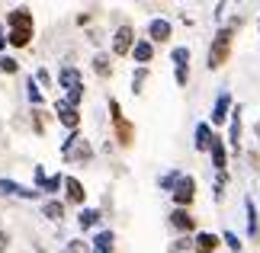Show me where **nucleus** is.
<instances>
[{"mask_svg": "<svg viewBox=\"0 0 260 253\" xmlns=\"http://www.w3.org/2000/svg\"><path fill=\"white\" fill-rule=\"evenodd\" d=\"M42 215L48 221H61L64 218V202H58V199H48L45 205H42Z\"/></svg>", "mask_w": 260, "mask_h": 253, "instance_id": "nucleus-20", "label": "nucleus"}, {"mask_svg": "<svg viewBox=\"0 0 260 253\" xmlns=\"http://www.w3.org/2000/svg\"><path fill=\"white\" fill-rule=\"evenodd\" d=\"M16 70H19V61H16V58L0 55V74H16Z\"/></svg>", "mask_w": 260, "mask_h": 253, "instance_id": "nucleus-24", "label": "nucleus"}, {"mask_svg": "<svg viewBox=\"0 0 260 253\" xmlns=\"http://www.w3.org/2000/svg\"><path fill=\"white\" fill-rule=\"evenodd\" d=\"M10 247V234H4V231H0V250H7Z\"/></svg>", "mask_w": 260, "mask_h": 253, "instance_id": "nucleus-36", "label": "nucleus"}, {"mask_svg": "<svg viewBox=\"0 0 260 253\" xmlns=\"http://www.w3.org/2000/svg\"><path fill=\"white\" fill-rule=\"evenodd\" d=\"M186 80H189V67H177V84L186 87Z\"/></svg>", "mask_w": 260, "mask_h": 253, "instance_id": "nucleus-34", "label": "nucleus"}, {"mask_svg": "<svg viewBox=\"0 0 260 253\" xmlns=\"http://www.w3.org/2000/svg\"><path fill=\"white\" fill-rule=\"evenodd\" d=\"M257 135H260V125H257Z\"/></svg>", "mask_w": 260, "mask_h": 253, "instance_id": "nucleus-38", "label": "nucleus"}, {"mask_svg": "<svg viewBox=\"0 0 260 253\" xmlns=\"http://www.w3.org/2000/svg\"><path fill=\"white\" fill-rule=\"evenodd\" d=\"M116 138H119V144H132L135 141V128H132V122H125V116L122 119H116Z\"/></svg>", "mask_w": 260, "mask_h": 253, "instance_id": "nucleus-17", "label": "nucleus"}, {"mask_svg": "<svg viewBox=\"0 0 260 253\" xmlns=\"http://www.w3.org/2000/svg\"><path fill=\"white\" fill-rule=\"evenodd\" d=\"M93 70H96L100 77H109V74H113V67H109V58H106V55H96V58H93Z\"/></svg>", "mask_w": 260, "mask_h": 253, "instance_id": "nucleus-23", "label": "nucleus"}, {"mask_svg": "<svg viewBox=\"0 0 260 253\" xmlns=\"http://www.w3.org/2000/svg\"><path fill=\"white\" fill-rule=\"evenodd\" d=\"M58 84H61L64 90H74V87H81V70L71 67V64H64L61 70H58Z\"/></svg>", "mask_w": 260, "mask_h": 253, "instance_id": "nucleus-14", "label": "nucleus"}, {"mask_svg": "<svg viewBox=\"0 0 260 253\" xmlns=\"http://www.w3.org/2000/svg\"><path fill=\"white\" fill-rule=\"evenodd\" d=\"M247 231H251V234H257V208H254L251 199H247Z\"/></svg>", "mask_w": 260, "mask_h": 253, "instance_id": "nucleus-29", "label": "nucleus"}, {"mask_svg": "<svg viewBox=\"0 0 260 253\" xmlns=\"http://www.w3.org/2000/svg\"><path fill=\"white\" fill-rule=\"evenodd\" d=\"M145 77H148V67H138V70H135V77H132V93H142Z\"/></svg>", "mask_w": 260, "mask_h": 253, "instance_id": "nucleus-27", "label": "nucleus"}, {"mask_svg": "<svg viewBox=\"0 0 260 253\" xmlns=\"http://www.w3.org/2000/svg\"><path fill=\"white\" fill-rule=\"evenodd\" d=\"M36 84H42V87H52V77H48V70H36Z\"/></svg>", "mask_w": 260, "mask_h": 253, "instance_id": "nucleus-33", "label": "nucleus"}, {"mask_svg": "<svg viewBox=\"0 0 260 253\" xmlns=\"http://www.w3.org/2000/svg\"><path fill=\"white\" fill-rule=\"evenodd\" d=\"M222 244L215 234H209V231H203V234H196V240H193V250L196 253H215V247Z\"/></svg>", "mask_w": 260, "mask_h": 253, "instance_id": "nucleus-15", "label": "nucleus"}, {"mask_svg": "<svg viewBox=\"0 0 260 253\" xmlns=\"http://www.w3.org/2000/svg\"><path fill=\"white\" fill-rule=\"evenodd\" d=\"M232 116V93H218L215 99V106H212V125H225V119Z\"/></svg>", "mask_w": 260, "mask_h": 253, "instance_id": "nucleus-8", "label": "nucleus"}, {"mask_svg": "<svg viewBox=\"0 0 260 253\" xmlns=\"http://www.w3.org/2000/svg\"><path fill=\"white\" fill-rule=\"evenodd\" d=\"M148 35H151V42H167L174 35V26L167 19H151L148 23Z\"/></svg>", "mask_w": 260, "mask_h": 253, "instance_id": "nucleus-11", "label": "nucleus"}, {"mask_svg": "<svg viewBox=\"0 0 260 253\" xmlns=\"http://www.w3.org/2000/svg\"><path fill=\"white\" fill-rule=\"evenodd\" d=\"M171 58H174V64H177V67H186V64H189V48H174V55H171Z\"/></svg>", "mask_w": 260, "mask_h": 253, "instance_id": "nucleus-28", "label": "nucleus"}, {"mask_svg": "<svg viewBox=\"0 0 260 253\" xmlns=\"http://www.w3.org/2000/svg\"><path fill=\"white\" fill-rule=\"evenodd\" d=\"M232 125H228V144L241 148V106H232Z\"/></svg>", "mask_w": 260, "mask_h": 253, "instance_id": "nucleus-12", "label": "nucleus"}, {"mask_svg": "<svg viewBox=\"0 0 260 253\" xmlns=\"http://www.w3.org/2000/svg\"><path fill=\"white\" fill-rule=\"evenodd\" d=\"M77 225H81V231H90L100 225V211L96 208H81V215H77Z\"/></svg>", "mask_w": 260, "mask_h": 253, "instance_id": "nucleus-21", "label": "nucleus"}, {"mask_svg": "<svg viewBox=\"0 0 260 253\" xmlns=\"http://www.w3.org/2000/svg\"><path fill=\"white\" fill-rule=\"evenodd\" d=\"M55 116H58V122H61L64 128H71V131H77V125H81V113H77L74 106H68L64 99L55 103Z\"/></svg>", "mask_w": 260, "mask_h": 253, "instance_id": "nucleus-7", "label": "nucleus"}, {"mask_svg": "<svg viewBox=\"0 0 260 253\" xmlns=\"http://www.w3.org/2000/svg\"><path fill=\"white\" fill-rule=\"evenodd\" d=\"M0 199H39V192L19 186L16 179H0Z\"/></svg>", "mask_w": 260, "mask_h": 253, "instance_id": "nucleus-6", "label": "nucleus"}, {"mask_svg": "<svg viewBox=\"0 0 260 253\" xmlns=\"http://www.w3.org/2000/svg\"><path fill=\"white\" fill-rule=\"evenodd\" d=\"M32 128H36V131H42V128H45V125H42V113H39V109L32 113Z\"/></svg>", "mask_w": 260, "mask_h": 253, "instance_id": "nucleus-35", "label": "nucleus"}, {"mask_svg": "<svg viewBox=\"0 0 260 253\" xmlns=\"http://www.w3.org/2000/svg\"><path fill=\"white\" fill-rule=\"evenodd\" d=\"M218 240H225V247L232 250V253H241V247H244L241 240H238V234H232V231H225V234L218 237Z\"/></svg>", "mask_w": 260, "mask_h": 253, "instance_id": "nucleus-25", "label": "nucleus"}, {"mask_svg": "<svg viewBox=\"0 0 260 253\" xmlns=\"http://www.w3.org/2000/svg\"><path fill=\"white\" fill-rule=\"evenodd\" d=\"M235 26H225V29H218V35L212 39V48H209V67L218 70L225 61H228V55H232V35H235Z\"/></svg>", "mask_w": 260, "mask_h": 253, "instance_id": "nucleus-2", "label": "nucleus"}, {"mask_svg": "<svg viewBox=\"0 0 260 253\" xmlns=\"http://www.w3.org/2000/svg\"><path fill=\"white\" fill-rule=\"evenodd\" d=\"M257 26H260V23H257Z\"/></svg>", "mask_w": 260, "mask_h": 253, "instance_id": "nucleus-39", "label": "nucleus"}, {"mask_svg": "<svg viewBox=\"0 0 260 253\" xmlns=\"http://www.w3.org/2000/svg\"><path fill=\"white\" fill-rule=\"evenodd\" d=\"M132 58L145 67V64L154 58V45H151V42H135V45H132Z\"/></svg>", "mask_w": 260, "mask_h": 253, "instance_id": "nucleus-18", "label": "nucleus"}, {"mask_svg": "<svg viewBox=\"0 0 260 253\" xmlns=\"http://www.w3.org/2000/svg\"><path fill=\"white\" fill-rule=\"evenodd\" d=\"M209 144H212V125L199 122L196 125V151H209Z\"/></svg>", "mask_w": 260, "mask_h": 253, "instance_id": "nucleus-19", "label": "nucleus"}, {"mask_svg": "<svg viewBox=\"0 0 260 253\" xmlns=\"http://www.w3.org/2000/svg\"><path fill=\"white\" fill-rule=\"evenodd\" d=\"M26 96H29V103H32V106H42V103H45V96H42V90H39V84H36V80H32V77H29V80H26Z\"/></svg>", "mask_w": 260, "mask_h": 253, "instance_id": "nucleus-22", "label": "nucleus"}, {"mask_svg": "<svg viewBox=\"0 0 260 253\" xmlns=\"http://www.w3.org/2000/svg\"><path fill=\"white\" fill-rule=\"evenodd\" d=\"M132 45H135V29L132 26H119L116 29V35H113V55H128L132 52Z\"/></svg>", "mask_w": 260, "mask_h": 253, "instance_id": "nucleus-5", "label": "nucleus"}, {"mask_svg": "<svg viewBox=\"0 0 260 253\" xmlns=\"http://www.w3.org/2000/svg\"><path fill=\"white\" fill-rule=\"evenodd\" d=\"M209 154H212V167L218 170V173H225V167H228V154H225V138L212 135V144H209Z\"/></svg>", "mask_w": 260, "mask_h": 253, "instance_id": "nucleus-9", "label": "nucleus"}, {"mask_svg": "<svg viewBox=\"0 0 260 253\" xmlns=\"http://www.w3.org/2000/svg\"><path fill=\"white\" fill-rule=\"evenodd\" d=\"M113 247H116V234H113V231H100V234L93 237L90 253H113Z\"/></svg>", "mask_w": 260, "mask_h": 253, "instance_id": "nucleus-13", "label": "nucleus"}, {"mask_svg": "<svg viewBox=\"0 0 260 253\" xmlns=\"http://www.w3.org/2000/svg\"><path fill=\"white\" fill-rule=\"evenodd\" d=\"M180 176H183V173H180V170H174V173H167V176H161V189H174Z\"/></svg>", "mask_w": 260, "mask_h": 253, "instance_id": "nucleus-31", "label": "nucleus"}, {"mask_svg": "<svg viewBox=\"0 0 260 253\" xmlns=\"http://www.w3.org/2000/svg\"><path fill=\"white\" fill-rule=\"evenodd\" d=\"M61 183H64V176H45V183L39 186V192H58Z\"/></svg>", "mask_w": 260, "mask_h": 253, "instance_id": "nucleus-26", "label": "nucleus"}, {"mask_svg": "<svg viewBox=\"0 0 260 253\" xmlns=\"http://www.w3.org/2000/svg\"><path fill=\"white\" fill-rule=\"evenodd\" d=\"M7 29H10L7 42L13 45V48H26L29 42H32L36 19H32V13H29L26 7H16V10H10V13H7Z\"/></svg>", "mask_w": 260, "mask_h": 253, "instance_id": "nucleus-1", "label": "nucleus"}, {"mask_svg": "<svg viewBox=\"0 0 260 253\" xmlns=\"http://www.w3.org/2000/svg\"><path fill=\"white\" fill-rule=\"evenodd\" d=\"M64 196H68V202H74V205H84V199H87V192H84V183L77 176H64Z\"/></svg>", "mask_w": 260, "mask_h": 253, "instance_id": "nucleus-10", "label": "nucleus"}, {"mask_svg": "<svg viewBox=\"0 0 260 253\" xmlns=\"http://www.w3.org/2000/svg\"><path fill=\"white\" fill-rule=\"evenodd\" d=\"M90 154H93V148H90V141L81 135V131H71L68 141L61 144V157L64 160H90Z\"/></svg>", "mask_w": 260, "mask_h": 253, "instance_id": "nucleus-3", "label": "nucleus"}, {"mask_svg": "<svg viewBox=\"0 0 260 253\" xmlns=\"http://www.w3.org/2000/svg\"><path fill=\"white\" fill-rule=\"evenodd\" d=\"M61 253H90V247L84 244V240H68V247Z\"/></svg>", "mask_w": 260, "mask_h": 253, "instance_id": "nucleus-30", "label": "nucleus"}, {"mask_svg": "<svg viewBox=\"0 0 260 253\" xmlns=\"http://www.w3.org/2000/svg\"><path fill=\"white\" fill-rule=\"evenodd\" d=\"M189 247H193V240H189V237H180V240H174V244H171V253H183Z\"/></svg>", "mask_w": 260, "mask_h": 253, "instance_id": "nucleus-32", "label": "nucleus"}, {"mask_svg": "<svg viewBox=\"0 0 260 253\" xmlns=\"http://www.w3.org/2000/svg\"><path fill=\"white\" fill-rule=\"evenodd\" d=\"M171 196H174V202H177V208H186L189 202L196 199V179L183 173V176L177 179V186L171 189Z\"/></svg>", "mask_w": 260, "mask_h": 253, "instance_id": "nucleus-4", "label": "nucleus"}, {"mask_svg": "<svg viewBox=\"0 0 260 253\" xmlns=\"http://www.w3.org/2000/svg\"><path fill=\"white\" fill-rule=\"evenodd\" d=\"M171 225H174L177 231H193V228H196V218L189 215L186 208H174V215H171Z\"/></svg>", "mask_w": 260, "mask_h": 253, "instance_id": "nucleus-16", "label": "nucleus"}, {"mask_svg": "<svg viewBox=\"0 0 260 253\" xmlns=\"http://www.w3.org/2000/svg\"><path fill=\"white\" fill-rule=\"evenodd\" d=\"M4 45H7V35H4V29H0V52H4Z\"/></svg>", "mask_w": 260, "mask_h": 253, "instance_id": "nucleus-37", "label": "nucleus"}]
</instances>
